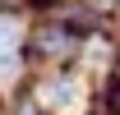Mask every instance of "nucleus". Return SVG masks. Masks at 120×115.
I'll use <instances>...</instances> for the list:
<instances>
[{"instance_id":"1","label":"nucleus","mask_w":120,"mask_h":115,"mask_svg":"<svg viewBox=\"0 0 120 115\" xmlns=\"http://www.w3.org/2000/svg\"><path fill=\"white\" fill-rule=\"evenodd\" d=\"M37 101H42L46 111H56V115H74L79 101H83V87H79L74 74H51V78L37 87Z\"/></svg>"}]
</instances>
